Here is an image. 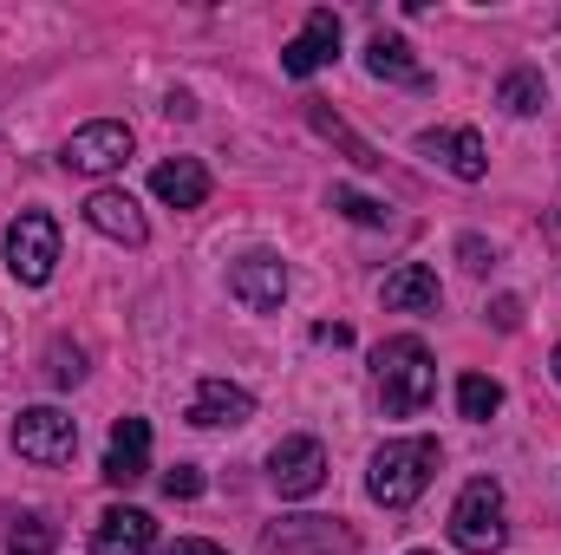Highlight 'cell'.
Instances as JSON below:
<instances>
[{
  "mask_svg": "<svg viewBox=\"0 0 561 555\" xmlns=\"http://www.w3.org/2000/svg\"><path fill=\"white\" fill-rule=\"evenodd\" d=\"M373 386H379V406L386 418H419L437 393V366H431V347L419 333H392L373 347Z\"/></svg>",
  "mask_w": 561,
  "mask_h": 555,
  "instance_id": "1",
  "label": "cell"
},
{
  "mask_svg": "<svg viewBox=\"0 0 561 555\" xmlns=\"http://www.w3.org/2000/svg\"><path fill=\"white\" fill-rule=\"evenodd\" d=\"M437 464H444L437 438H386V444L373 451L366 490H373V503H386V510H412Z\"/></svg>",
  "mask_w": 561,
  "mask_h": 555,
  "instance_id": "2",
  "label": "cell"
},
{
  "mask_svg": "<svg viewBox=\"0 0 561 555\" xmlns=\"http://www.w3.org/2000/svg\"><path fill=\"white\" fill-rule=\"evenodd\" d=\"M450 543L463 555H496L510 543V523H503V484L496 477H470L457 490V510H450Z\"/></svg>",
  "mask_w": 561,
  "mask_h": 555,
  "instance_id": "3",
  "label": "cell"
},
{
  "mask_svg": "<svg viewBox=\"0 0 561 555\" xmlns=\"http://www.w3.org/2000/svg\"><path fill=\"white\" fill-rule=\"evenodd\" d=\"M7 269L20 287H46L59 269V223L46 209H20V223L7 229Z\"/></svg>",
  "mask_w": 561,
  "mask_h": 555,
  "instance_id": "4",
  "label": "cell"
},
{
  "mask_svg": "<svg viewBox=\"0 0 561 555\" xmlns=\"http://www.w3.org/2000/svg\"><path fill=\"white\" fill-rule=\"evenodd\" d=\"M13 451H20L26 464L59 471V464H72V451H79V424L59 412V406H26V412L13 418Z\"/></svg>",
  "mask_w": 561,
  "mask_h": 555,
  "instance_id": "5",
  "label": "cell"
},
{
  "mask_svg": "<svg viewBox=\"0 0 561 555\" xmlns=\"http://www.w3.org/2000/svg\"><path fill=\"white\" fill-rule=\"evenodd\" d=\"M229 294H236L249 314H280V301H287V262H280L275 249L236 256V262H229Z\"/></svg>",
  "mask_w": 561,
  "mask_h": 555,
  "instance_id": "6",
  "label": "cell"
},
{
  "mask_svg": "<svg viewBox=\"0 0 561 555\" xmlns=\"http://www.w3.org/2000/svg\"><path fill=\"white\" fill-rule=\"evenodd\" d=\"M131 157V125H118V118H92V125H79L66 150H59V163L66 170H85V177H105V170H118Z\"/></svg>",
  "mask_w": 561,
  "mask_h": 555,
  "instance_id": "7",
  "label": "cell"
},
{
  "mask_svg": "<svg viewBox=\"0 0 561 555\" xmlns=\"http://www.w3.org/2000/svg\"><path fill=\"white\" fill-rule=\"evenodd\" d=\"M333 59H340V13H333V7H313L307 26L280 46V72H287V79H313V72H327Z\"/></svg>",
  "mask_w": 561,
  "mask_h": 555,
  "instance_id": "8",
  "label": "cell"
},
{
  "mask_svg": "<svg viewBox=\"0 0 561 555\" xmlns=\"http://www.w3.org/2000/svg\"><path fill=\"white\" fill-rule=\"evenodd\" d=\"M268 477L280 497H313L327 484V444L320 438H280L268 451Z\"/></svg>",
  "mask_w": 561,
  "mask_h": 555,
  "instance_id": "9",
  "label": "cell"
},
{
  "mask_svg": "<svg viewBox=\"0 0 561 555\" xmlns=\"http://www.w3.org/2000/svg\"><path fill=\"white\" fill-rule=\"evenodd\" d=\"M419 157L444 163L457 183H483L490 177V150L470 125H437V132H419Z\"/></svg>",
  "mask_w": 561,
  "mask_h": 555,
  "instance_id": "10",
  "label": "cell"
},
{
  "mask_svg": "<svg viewBox=\"0 0 561 555\" xmlns=\"http://www.w3.org/2000/svg\"><path fill=\"white\" fill-rule=\"evenodd\" d=\"M249 418H255V393L236 380H203L190 393V424H203V431H236Z\"/></svg>",
  "mask_w": 561,
  "mask_h": 555,
  "instance_id": "11",
  "label": "cell"
},
{
  "mask_svg": "<svg viewBox=\"0 0 561 555\" xmlns=\"http://www.w3.org/2000/svg\"><path fill=\"white\" fill-rule=\"evenodd\" d=\"M85 223H92L99 236L125 242V249H144V242H150V223H144V209H138L131 190H92V196H85Z\"/></svg>",
  "mask_w": 561,
  "mask_h": 555,
  "instance_id": "12",
  "label": "cell"
},
{
  "mask_svg": "<svg viewBox=\"0 0 561 555\" xmlns=\"http://www.w3.org/2000/svg\"><path fill=\"white\" fill-rule=\"evenodd\" d=\"M150 550H157V523H150V510L112 503V510L92 523V555H150Z\"/></svg>",
  "mask_w": 561,
  "mask_h": 555,
  "instance_id": "13",
  "label": "cell"
},
{
  "mask_svg": "<svg viewBox=\"0 0 561 555\" xmlns=\"http://www.w3.org/2000/svg\"><path fill=\"white\" fill-rule=\"evenodd\" d=\"M150 196L170 203V209H203V203H209V170H203V157H163V163L150 170Z\"/></svg>",
  "mask_w": 561,
  "mask_h": 555,
  "instance_id": "14",
  "label": "cell"
},
{
  "mask_svg": "<svg viewBox=\"0 0 561 555\" xmlns=\"http://www.w3.org/2000/svg\"><path fill=\"white\" fill-rule=\"evenodd\" d=\"M150 471V424L144 418H118L112 424V444H105V484H138Z\"/></svg>",
  "mask_w": 561,
  "mask_h": 555,
  "instance_id": "15",
  "label": "cell"
},
{
  "mask_svg": "<svg viewBox=\"0 0 561 555\" xmlns=\"http://www.w3.org/2000/svg\"><path fill=\"white\" fill-rule=\"evenodd\" d=\"M366 72L386 79V86H412V92L431 86V72L412 59V46H405L399 33H373V39H366Z\"/></svg>",
  "mask_w": 561,
  "mask_h": 555,
  "instance_id": "16",
  "label": "cell"
},
{
  "mask_svg": "<svg viewBox=\"0 0 561 555\" xmlns=\"http://www.w3.org/2000/svg\"><path fill=\"white\" fill-rule=\"evenodd\" d=\"M379 301H386V307H399V314H437V301H444L437 269H424V262L392 269V275H386V287H379Z\"/></svg>",
  "mask_w": 561,
  "mask_h": 555,
  "instance_id": "17",
  "label": "cell"
},
{
  "mask_svg": "<svg viewBox=\"0 0 561 555\" xmlns=\"http://www.w3.org/2000/svg\"><path fill=\"white\" fill-rule=\"evenodd\" d=\"M496 105H503L510 118H536V112L549 105V86H542V72H536V66H516V72H503V86H496Z\"/></svg>",
  "mask_w": 561,
  "mask_h": 555,
  "instance_id": "18",
  "label": "cell"
},
{
  "mask_svg": "<svg viewBox=\"0 0 561 555\" xmlns=\"http://www.w3.org/2000/svg\"><path fill=\"white\" fill-rule=\"evenodd\" d=\"M53 543H59V530L46 510H20L7 523V555H53Z\"/></svg>",
  "mask_w": 561,
  "mask_h": 555,
  "instance_id": "19",
  "label": "cell"
},
{
  "mask_svg": "<svg viewBox=\"0 0 561 555\" xmlns=\"http://www.w3.org/2000/svg\"><path fill=\"white\" fill-rule=\"evenodd\" d=\"M457 412L470 418V424H490V418L503 412V386L490 373H463L457 380Z\"/></svg>",
  "mask_w": 561,
  "mask_h": 555,
  "instance_id": "20",
  "label": "cell"
},
{
  "mask_svg": "<svg viewBox=\"0 0 561 555\" xmlns=\"http://www.w3.org/2000/svg\"><path fill=\"white\" fill-rule=\"evenodd\" d=\"M307 118H313V132H320V138L346 144V157H353V163H366V170H373V163H379V150H373V144H366V138H353V132H346V118H340V112H327V105H307Z\"/></svg>",
  "mask_w": 561,
  "mask_h": 555,
  "instance_id": "21",
  "label": "cell"
},
{
  "mask_svg": "<svg viewBox=\"0 0 561 555\" xmlns=\"http://www.w3.org/2000/svg\"><path fill=\"white\" fill-rule=\"evenodd\" d=\"M333 209L353 216V223H366V229H386V223H392L386 203H373V196H359V190H346V183H333Z\"/></svg>",
  "mask_w": 561,
  "mask_h": 555,
  "instance_id": "22",
  "label": "cell"
},
{
  "mask_svg": "<svg viewBox=\"0 0 561 555\" xmlns=\"http://www.w3.org/2000/svg\"><path fill=\"white\" fill-rule=\"evenodd\" d=\"M46 360H53V366H46V380H53V386H79V380H85V353H79V347H66V340H59Z\"/></svg>",
  "mask_w": 561,
  "mask_h": 555,
  "instance_id": "23",
  "label": "cell"
},
{
  "mask_svg": "<svg viewBox=\"0 0 561 555\" xmlns=\"http://www.w3.org/2000/svg\"><path fill=\"white\" fill-rule=\"evenodd\" d=\"M163 497H203V471L196 464H176V471H163Z\"/></svg>",
  "mask_w": 561,
  "mask_h": 555,
  "instance_id": "24",
  "label": "cell"
},
{
  "mask_svg": "<svg viewBox=\"0 0 561 555\" xmlns=\"http://www.w3.org/2000/svg\"><path fill=\"white\" fill-rule=\"evenodd\" d=\"M163 555H222L216 543H203V536H183V543H170Z\"/></svg>",
  "mask_w": 561,
  "mask_h": 555,
  "instance_id": "25",
  "label": "cell"
},
{
  "mask_svg": "<svg viewBox=\"0 0 561 555\" xmlns=\"http://www.w3.org/2000/svg\"><path fill=\"white\" fill-rule=\"evenodd\" d=\"M313 340H320V347H346V340H353V333H346V327H333V320H327V327H313Z\"/></svg>",
  "mask_w": 561,
  "mask_h": 555,
  "instance_id": "26",
  "label": "cell"
},
{
  "mask_svg": "<svg viewBox=\"0 0 561 555\" xmlns=\"http://www.w3.org/2000/svg\"><path fill=\"white\" fill-rule=\"evenodd\" d=\"M463 262H470V269H483V262H490V249H483L477 236H463Z\"/></svg>",
  "mask_w": 561,
  "mask_h": 555,
  "instance_id": "27",
  "label": "cell"
},
{
  "mask_svg": "<svg viewBox=\"0 0 561 555\" xmlns=\"http://www.w3.org/2000/svg\"><path fill=\"white\" fill-rule=\"evenodd\" d=\"M556 380H561V340H556Z\"/></svg>",
  "mask_w": 561,
  "mask_h": 555,
  "instance_id": "28",
  "label": "cell"
},
{
  "mask_svg": "<svg viewBox=\"0 0 561 555\" xmlns=\"http://www.w3.org/2000/svg\"><path fill=\"white\" fill-rule=\"evenodd\" d=\"M412 555H431V550H412Z\"/></svg>",
  "mask_w": 561,
  "mask_h": 555,
  "instance_id": "29",
  "label": "cell"
}]
</instances>
